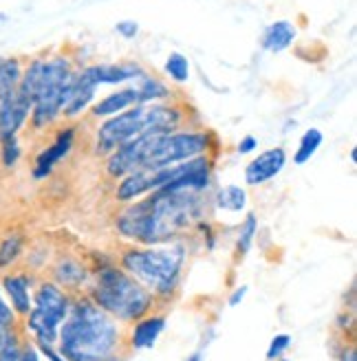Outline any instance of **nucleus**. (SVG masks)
I'll return each mask as SVG.
<instances>
[{"instance_id":"f257e3e1","label":"nucleus","mask_w":357,"mask_h":361,"mask_svg":"<svg viewBox=\"0 0 357 361\" xmlns=\"http://www.w3.org/2000/svg\"><path fill=\"white\" fill-rule=\"evenodd\" d=\"M203 192H174L157 190L128 203L119 214L115 227L119 236L141 247L168 245L181 231H188L205 216Z\"/></svg>"},{"instance_id":"f03ea898","label":"nucleus","mask_w":357,"mask_h":361,"mask_svg":"<svg viewBox=\"0 0 357 361\" xmlns=\"http://www.w3.org/2000/svg\"><path fill=\"white\" fill-rule=\"evenodd\" d=\"M56 344L66 361H113L123 355L126 339L119 322L104 313L88 295H78L71 302Z\"/></svg>"},{"instance_id":"7ed1b4c3","label":"nucleus","mask_w":357,"mask_h":361,"mask_svg":"<svg viewBox=\"0 0 357 361\" xmlns=\"http://www.w3.org/2000/svg\"><path fill=\"white\" fill-rule=\"evenodd\" d=\"M186 258L183 243L131 247L121 254L119 267L144 284L157 300H170L181 284Z\"/></svg>"},{"instance_id":"20e7f679","label":"nucleus","mask_w":357,"mask_h":361,"mask_svg":"<svg viewBox=\"0 0 357 361\" xmlns=\"http://www.w3.org/2000/svg\"><path fill=\"white\" fill-rule=\"evenodd\" d=\"M86 295L119 324L137 322L139 317L152 313L157 304V298L144 284L115 264H104L97 269L93 286L88 288Z\"/></svg>"},{"instance_id":"39448f33","label":"nucleus","mask_w":357,"mask_h":361,"mask_svg":"<svg viewBox=\"0 0 357 361\" xmlns=\"http://www.w3.org/2000/svg\"><path fill=\"white\" fill-rule=\"evenodd\" d=\"M73 82H75V71L71 66L68 58L64 56H53L44 60L42 68V80L38 86V93L33 99L31 108V128L44 130L56 121L64 106L73 93Z\"/></svg>"},{"instance_id":"423d86ee","label":"nucleus","mask_w":357,"mask_h":361,"mask_svg":"<svg viewBox=\"0 0 357 361\" xmlns=\"http://www.w3.org/2000/svg\"><path fill=\"white\" fill-rule=\"evenodd\" d=\"M212 135L203 130H174V133H144L139 170H162L181 161L207 154Z\"/></svg>"},{"instance_id":"0eeeda50","label":"nucleus","mask_w":357,"mask_h":361,"mask_svg":"<svg viewBox=\"0 0 357 361\" xmlns=\"http://www.w3.org/2000/svg\"><path fill=\"white\" fill-rule=\"evenodd\" d=\"M31 298L33 306L25 317V329L33 335V344L53 346L58 341L60 326L68 315L73 298L53 280H42Z\"/></svg>"},{"instance_id":"6e6552de","label":"nucleus","mask_w":357,"mask_h":361,"mask_svg":"<svg viewBox=\"0 0 357 361\" xmlns=\"http://www.w3.org/2000/svg\"><path fill=\"white\" fill-rule=\"evenodd\" d=\"M146 133V104H137L106 119L95 135V152L109 157L123 143Z\"/></svg>"},{"instance_id":"1a4fd4ad","label":"nucleus","mask_w":357,"mask_h":361,"mask_svg":"<svg viewBox=\"0 0 357 361\" xmlns=\"http://www.w3.org/2000/svg\"><path fill=\"white\" fill-rule=\"evenodd\" d=\"M284 164H287V152H284V148L265 150L245 166V183L252 188L270 183L272 178H276L282 172Z\"/></svg>"},{"instance_id":"9d476101","label":"nucleus","mask_w":357,"mask_h":361,"mask_svg":"<svg viewBox=\"0 0 357 361\" xmlns=\"http://www.w3.org/2000/svg\"><path fill=\"white\" fill-rule=\"evenodd\" d=\"M31 108H33L31 99L20 95L18 90L13 95L0 99V141L18 137L20 128L31 117Z\"/></svg>"},{"instance_id":"9b49d317","label":"nucleus","mask_w":357,"mask_h":361,"mask_svg":"<svg viewBox=\"0 0 357 361\" xmlns=\"http://www.w3.org/2000/svg\"><path fill=\"white\" fill-rule=\"evenodd\" d=\"M73 143H75V128H66V130H60L58 137L53 139L51 146H47L38 157L33 161V178H47L53 168H56L60 161L73 150Z\"/></svg>"},{"instance_id":"f8f14e48","label":"nucleus","mask_w":357,"mask_h":361,"mask_svg":"<svg viewBox=\"0 0 357 361\" xmlns=\"http://www.w3.org/2000/svg\"><path fill=\"white\" fill-rule=\"evenodd\" d=\"M166 315L164 313H148L133 322V329L126 337L128 350H148L157 344V339L166 331Z\"/></svg>"},{"instance_id":"ddd939ff","label":"nucleus","mask_w":357,"mask_h":361,"mask_svg":"<svg viewBox=\"0 0 357 361\" xmlns=\"http://www.w3.org/2000/svg\"><path fill=\"white\" fill-rule=\"evenodd\" d=\"M0 291L7 298L9 306L18 317H27L33 298H31V278L27 274H7L0 282Z\"/></svg>"},{"instance_id":"4468645a","label":"nucleus","mask_w":357,"mask_h":361,"mask_svg":"<svg viewBox=\"0 0 357 361\" xmlns=\"http://www.w3.org/2000/svg\"><path fill=\"white\" fill-rule=\"evenodd\" d=\"M183 113L170 104H146V133H174L181 128Z\"/></svg>"},{"instance_id":"2eb2a0df","label":"nucleus","mask_w":357,"mask_h":361,"mask_svg":"<svg viewBox=\"0 0 357 361\" xmlns=\"http://www.w3.org/2000/svg\"><path fill=\"white\" fill-rule=\"evenodd\" d=\"M51 276H53V282L62 286L64 291H78V288H82L91 280V271H88L78 258L64 256L53 264Z\"/></svg>"},{"instance_id":"dca6fc26","label":"nucleus","mask_w":357,"mask_h":361,"mask_svg":"<svg viewBox=\"0 0 357 361\" xmlns=\"http://www.w3.org/2000/svg\"><path fill=\"white\" fill-rule=\"evenodd\" d=\"M150 194V172L148 170H135L119 178L115 198L119 203H135L139 198Z\"/></svg>"},{"instance_id":"f3484780","label":"nucleus","mask_w":357,"mask_h":361,"mask_svg":"<svg viewBox=\"0 0 357 361\" xmlns=\"http://www.w3.org/2000/svg\"><path fill=\"white\" fill-rule=\"evenodd\" d=\"M296 35H298V29L289 20H278L262 31L260 47L270 53H282L296 42Z\"/></svg>"},{"instance_id":"a211bd4d","label":"nucleus","mask_w":357,"mask_h":361,"mask_svg":"<svg viewBox=\"0 0 357 361\" xmlns=\"http://www.w3.org/2000/svg\"><path fill=\"white\" fill-rule=\"evenodd\" d=\"M139 104V93H137V86H131V88H121L117 93H111L106 95L104 99H99L95 106H93V117H113L121 111H128V108L137 106Z\"/></svg>"},{"instance_id":"6ab92c4d","label":"nucleus","mask_w":357,"mask_h":361,"mask_svg":"<svg viewBox=\"0 0 357 361\" xmlns=\"http://www.w3.org/2000/svg\"><path fill=\"white\" fill-rule=\"evenodd\" d=\"M95 68V78L97 84H123L128 80H141L144 75H148L144 68L135 62H126V64H93Z\"/></svg>"},{"instance_id":"aec40b11","label":"nucleus","mask_w":357,"mask_h":361,"mask_svg":"<svg viewBox=\"0 0 357 361\" xmlns=\"http://www.w3.org/2000/svg\"><path fill=\"white\" fill-rule=\"evenodd\" d=\"M214 207L219 212H245L247 209V192L241 185H223L214 194Z\"/></svg>"},{"instance_id":"412c9836","label":"nucleus","mask_w":357,"mask_h":361,"mask_svg":"<svg viewBox=\"0 0 357 361\" xmlns=\"http://www.w3.org/2000/svg\"><path fill=\"white\" fill-rule=\"evenodd\" d=\"M23 78V62L18 58H0V99L13 95Z\"/></svg>"},{"instance_id":"4be33fe9","label":"nucleus","mask_w":357,"mask_h":361,"mask_svg":"<svg viewBox=\"0 0 357 361\" xmlns=\"http://www.w3.org/2000/svg\"><path fill=\"white\" fill-rule=\"evenodd\" d=\"M322 141H325V135L322 130H317V128H309L305 135H302L300 139V146L294 154V164L296 166H305L311 161V157L320 150V146H322Z\"/></svg>"},{"instance_id":"5701e85b","label":"nucleus","mask_w":357,"mask_h":361,"mask_svg":"<svg viewBox=\"0 0 357 361\" xmlns=\"http://www.w3.org/2000/svg\"><path fill=\"white\" fill-rule=\"evenodd\" d=\"M137 93H139V104H155L162 102L170 95V90L164 82H159L152 75H144L137 84Z\"/></svg>"},{"instance_id":"b1692460","label":"nucleus","mask_w":357,"mask_h":361,"mask_svg":"<svg viewBox=\"0 0 357 361\" xmlns=\"http://www.w3.org/2000/svg\"><path fill=\"white\" fill-rule=\"evenodd\" d=\"M256 233H258V219L256 214H247L243 225L238 227V238H236V256L245 258L249 251L254 247L256 240Z\"/></svg>"},{"instance_id":"393cba45","label":"nucleus","mask_w":357,"mask_h":361,"mask_svg":"<svg viewBox=\"0 0 357 361\" xmlns=\"http://www.w3.org/2000/svg\"><path fill=\"white\" fill-rule=\"evenodd\" d=\"M23 249H25L23 233H9V236L0 243V269L11 267L18 258L23 256Z\"/></svg>"},{"instance_id":"a878e982","label":"nucleus","mask_w":357,"mask_h":361,"mask_svg":"<svg viewBox=\"0 0 357 361\" xmlns=\"http://www.w3.org/2000/svg\"><path fill=\"white\" fill-rule=\"evenodd\" d=\"M18 331H20L18 329V315L13 313V309L9 306L7 298L3 295V291H0V346H3L5 341Z\"/></svg>"},{"instance_id":"bb28decb","label":"nucleus","mask_w":357,"mask_h":361,"mask_svg":"<svg viewBox=\"0 0 357 361\" xmlns=\"http://www.w3.org/2000/svg\"><path fill=\"white\" fill-rule=\"evenodd\" d=\"M166 73L170 80H174L176 84H186L190 80V62L181 53H170L166 60Z\"/></svg>"},{"instance_id":"cd10ccee","label":"nucleus","mask_w":357,"mask_h":361,"mask_svg":"<svg viewBox=\"0 0 357 361\" xmlns=\"http://www.w3.org/2000/svg\"><path fill=\"white\" fill-rule=\"evenodd\" d=\"M23 150H20V143H18V137H9L0 141V164L5 168H13L20 159Z\"/></svg>"},{"instance_id":"c85d7f7f","label":"nucleus","mask_w":357,"mask_h":361,"mask_svg":"<svg viewBox=\"0 0 357 361\" xmlns=\"http://www.w3.org/2000/svg\"><path fill=\"white\" fill-rule=\"evenodd\" d=\"M20 348H23V337L20 331H18L0 346V361H20Z\"/></svg>"},{"instance_id":"c756f323","label":"nucleus","mask_w":357,"mask_h":361,"mask_svg":"<svg viewBox=\"0 0 357 361\" xmlns=\"http://www.w3.org/2000/svg\"><path fill=\"white\" fill-rule=\"evenodd\" d=\"M289 348H291V335H287V333H278V335L272 339L270 348H267V361H276V359H280Z\"/></svg>"},{"instance_id":"7c9ffc66","label":"nucleus","mask_w":357,"mask_h":361,"mask_svg":"<svg viewBox=\"0 0 357 361\" xmlns=\"http://www.w3.org/2000/svg\"><path fill=\"white\" fill-rule=\"evenodd\" d=\"M20 361H42V355H40L38 346H35L33 341H23Z\"/></svg>"},{"instance_id":"2f4dec72","label":"nucleus","mask_w":357,"mask_h":361,"mask_svg":"<svg viewBox=\"0 0 357 361\" xmlns=\"http://www.w3.org/2000/svg\"><path fill=\"white\" fill-rule=\"evenodd\" d=\"M117 33L121 35V38H126V40H131V38H135L137 35V31H139V25L137 23H133V20H123V23H117Z\"/></svg>"},{"instance_id":"473e14b6","label":"nucleus","mask_w":357,"mask_h":361,"mask_svg":"<svg viewBox=\"0 0 357 361\" xmlns=\"http://www.w3.org/2000/svg\"><path fill=\"white\" fill-rule=\"evenodd\" d=\"M256 146H258V139L256 137H252V135H247V137H243L241 141H238V154H249V152H254L256 150Z\"/></svg>"},{"instance_id":"72a5a7b5","label":"nucleus","mask_w":357,"mask_h":361,"mask_svg":"<svg viewBox=\"0 0 357 361\" xmlns=\"http://www.w3.org/2000/svg\"><path fill=\"white\" fill-rule=\"evenodd\" d=\"M35 346H38V350H40L42 357H47V361H66L53 346H47V344H35Z\"/></svg>"},{"instance_id":"f704fd0d","label":"nucleus","mask_w":357,"mask_h":361,"mask_svg":"<svg viewBox=\"0 0 357 361\" xmlns=\"http://www.w3.org/2000/svg\"><path fill=\"white\" fill-rule=\"evenodd\" d=\"M245 295H247V286H238L236 291L229 295L227 304H229V306H238V304H241V302L245 300Z\"/></svg>"},{"instance_id":"c9c22d12","label":"nucleus","mask_w":357,"mask_h":361,"mask_svg":"<svg viewBox=\"0 0 357 361\" xmlns=\"http://www.w3.org/2000/svg\"><path fill=\"white\" fill-rule=\"evenodd\" d=\"M337 361H357V350H355V346H346Z\"/></svg>"},{"instance_id":"e433bc0d","label":"nucleus","mask_w":357,"mask_h":361,"mask_svg":"<svg viewBox=\"0 0 357 361\" xmlns=\"http://www.w3.org/2000/svg\"><path fill=\"white\" fill-rule=\"evenodd\" d=\"M186 361H203V355L201 353H194L192 357H188Z\"/></svg>"},{"instance_id":"4c0bfd02","label":"nucleus","mask_w":357,"mask_h":361,"mask_svg":"<svg viewBox=\"0 0 357 361\" xmlns=\"http://www.w3.org/2000/svg\"><path fill=\"white\" fill-rule=\"evenodd\" d=\"M276 361H291V359H287V357H280V359H276Z\"/></svg>"}]
</instances>
